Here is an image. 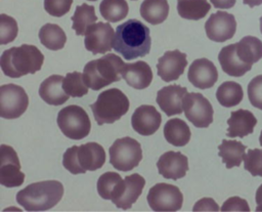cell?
Listing matches in <instances>:
<instances>
[{"label": "cell", "mask_w": 262, "mask_h": 212, "mask_svg": "<svg viewBox=\"0 0 262 212\" xmlns=\"http://www.w3.org/2000/svg\"><path fill=\"white\" fill-rule=\"evenodd\" d=\"M243 3L246 5H249L251 8L261 5L262 4V0H243Z\"/></svg>", "instance_id": "cell-44"}, {"label": "cell", "mask_w": 262, "mask_h": 212, "mask_svg": "<svg viewBox=\"0 0 262 212\" xmlns=\"http://www.w3.org/2000/svg\"><path fill=\"white\" fill-rule=\"evenodd\" d=\"M122 77L126 83L135 89H145L152 81V71L147 62L138 60L125 63Z\"/></svg>", "instance_id": "cell-20"}, {"label": "cell", "mask_w": 262, "mask_h": 212, "mask_svg": "<svg viewBox=\"0 0 262 212\" xmlns=\"http://www.w3.org/2000/svg\"><path fill=\"white\" fill-rule=\"evenodd\" d=\"M71 18L73 22L72 29L78 36L85 35L87 28L97 20L94 6L88 5L87 3L78 5Z\"/></svg>", "instance_id": "cell-33"}, {"label": "cell", "mask_w": 262, "mask_h": 212, "mask_svg": "<svg viewBox=\"0 0 262 212\" xmlns=\"http://www.w3.org/2000/svg\"><path fill=\"white\" fill-rule=\"evenodd\" d=\"M210 9L211 4L207 0H177L178 14L185 19H202Z\"/></svg>", "instance_id": "cell-31"}, {"label": "cell", "mask_w": 262, "mask_h": 212, "mask_svg": "<svg viewBox=\"0 0 262 212\" xmlns=\"http://www.w3.org/2000/svg\"><path fill=\"white\" fill-rule=\"evenodd\" d=\"M188 81L196 88L208 89L218 80V71L208 58H198L191 62L187 73Z\"/></svg>", "instance_id": "cell-16"}, {"label": "cell", "mask_w": 262, "mask_h": 212, "mask_svg": "<svg viewBox=\"0 0 262 212\" xmlns=\"http://www.w3.org/2000/svg\"><path fill=\"white\" fill-rule=\"evenodd\" d=\"M187 66L186 54L178 49L169 50L158 59L157 70L160 78L165 82L177 80Z\"/></svg>", "instance_id": "cell-15"}, {"label": "cell", "mask_w": 262, "mask_h": 212, "mask_svg": "<svg viewBox=\"0 0 262 212\" xmlns=\"http://www.w3.org/2000/svg\"><path fill=\"white\" fill-rule=\"evenodd\" d=\"M187 89L177 84L161 88L157 93V103L167 116L180 115L183 112V99Z\"/></svg>", "instance_id": "cell-18"}, {"label": "cell", "mask_w": 262, "mask_h": 212, "mask_svg": "<svg viewBox=\"0 0 262 212\" xmlns=\"http://www.w3.org/2000/svg\"><path fill=\"white\" fill-rule=\"evenodd\" d=\"M260 31H261V34H262V16L260 17Z\"/></svg>", "instance_id": "cell-46"}, {"label": "cell", "mask_w": 262, "mask_h": 212, "mask_svg": "<svg viewBox=\"0 0 262 212\" xmlns=\"http://www.w3.org/2000/svg\"><path fill=\"white\" fill-rule=\"evenodd\" d=\"M234 46L238 58L248 66L252 67L262 58V41L257 37L246 36L234 43Z\"/></svg>", "instance_id": "cell-25"}, {"label": "cell", "mask_w": 262, "mask_h": 212, "mask_svg": "<svg viewBox=\"0 0 262 212\" xmlns=\"http://www.w3.org/2000/svg\"><path fill=\"white\" fill-rule=\"evenodd\" d=\"M221 211L225 212V211H246L249 212L250 211V207L248 205V202L239 197H231L229 199H227L222 207H221Z\"/></svg>", "instance_id": "cell-40"}, {"label": "cell", "mask_w": 262, "mask_h": 212, "mask_svg": "<svg viewBox=\"0 0 262 212\" xmlns=\"http://www.w3.org/2000/svg\"><path fill=\"white\" fill-rule=\"evenodd\" d=\"M101 16L110 23H118L125 18L129 11L126 0H102L99 5Z\"/></svg>", "instance_id": "cell-34"}, {"label": "cell", "mask_w": 262, "mask_h": 212, "mask_svg": "<svg viewBox=\"0 0 262 212\" xmlns=\"http://www.w3.org/2000/svg\"><path fill=\"white\" fill-rule=\"evenodd\" d=\"M244 167L252 176L262 177V150H249L244 157Z\"/></svg>", "instance_id": "cell-37"}, {"label": "cell", "mask_w": 262, "mask_h": 212, "mask_svg": "<svg viewBox=\"0 0 262 212\" xmlns=\"http://www.w3.org/2000/svg\"><path fill=\"white\" fill-rule=\"evenodd\" d=\"M215 8L228 9L234 6L236 0H210Z\"/></svg>", "instance_id": "cell-42"}, {"label": "cell", "mask_w": 262, "mask_h": 212, "mask_svg": "<svg viewBox=\"0 0 262 212\" xmlns=\"http://www.w3.org/2000/svg\"><path fill=\"white\" fill-rule=\"evenodd\" d=\"M62 88L70 96L82 97L88 93L89 87L84 81L83 74L75 71L66 75L62 81Z\"/></svg>", "instance_id": "cell-35"}, {"label": "cell", "mask_w": 262, "mask_h": 212, "mask_svg": "<svg viewBox=\"0 0 262 212\" xmlns=\"http://www.w3.org/2000/svg\"><path fill=\"white\" fill-rule=\"evenodd\" d=\"M218 149L219 157H221L222 162L225 164V167L227 169H230L232 167L241 166V163L246 155L245 151L247 146L237 140L223 139Z\"/></svg>", "instance_id": "cell-28"}, {"label": "cell", "mask_w": 262, "mask_h": 212, "mask_svg": "<svg viewBox=\"0 0 262 212\" xmlns=\"http://www.w3.org/2000/svg\"><path fill=\"white\" fill-rule=\"evenodd\" d=\"M133 1H135V0H133Z\"/></svg>", "instance_id": "cell-48"}, {"label": "cell", "mask_w": 262, "mask_h": 212, "mask_svg": "<svg viewBox=\"0 0 262 212\" xmlns=\"http://www.w3.org/2000/svg\"><path fill=\"white\" fill-rule=\"evenodd\" d=\"M44 62V55L35 45L23 44L13 46L2 52L0 67L4 75L10 78H20L40 71Z\"/></svg>", "instance_id": "cell-2"}, {"label": "cell", "mask_w": 262, "mask_h": 212, "mask_svg": "<svg viewBox=\"0 0 262 212\" xmlns=\"http://www.w3.org/2000/svg\"><path fill=\"white\" fill-rule=\"evenodd\" d=\"M88 1H97V0H88Z\"/></svg>", "instance_id": "cell-47"}, {"label": "cell", "mask_w": 262, "mask_h": 212, "mask_svg": "<svg viewBox=\"0 0 262 212\" xmlns=\"http://www.w3.org/2000/svg\"><path fill=\"white\" fill-rule=\"evenodd\" d=\"M63 196V185L57 180H45L27 185L16 194V202L27 211H46Z\"/></svg>", "instance_id": "cell-3"}, {"label": "cell", "mask_w": 262, "mask_h": 212, "mask_svg": "<svg viewBox=\"0 0 262 212\" xmlns=\"http://www.w3.org/2000/svg\"><path fill=\"white\" fill-rule=\"evenodd\" d=\"M110 163L119 170L128 172L139 165L142 159L140 143L129 136L118 138L108 150Z\"/></svg>", "instance_id": "cell-8"}, {"label": "cell", "mask_w": 262, "mask_h": 212, "mask_svg": "<svg viewBox=\"0 0 262 212\" xmlns=\"http://www.w3.org/2000/svg\"><path fill=\"white\" fill-rule=\"evenodd\" d=\"M244 97L242 86L234 81L223 82L216 91V98L218 102L225 108H232L237 105Z\"/></svg>", "instance_id": "cell-32"}, {"label": "cell", "mask_w": 262, "mask_h": 212, "mask_svg": "<svg viewBox=\"0 0 262 212\" xmlns=\"http://www.w3.org/2000/svg\"><path fill=\"white\" fill-rule=\"evenodd\" d=\"M146 200L154 211H178L183 204V195L176 185L161 182L150 187Z\"/></svg>", "instance_id": "cell-9"}, {"label": "cell", "mask_w": 262, "mask_h": 212, "mask_svg": "<svg viewBox=\"0 0 262 212\" xmlns=\"http://www.w3.org/2000/svg\"><path fill=\"white\" fill-rule=\"evenodd\" d=\"M124 185V179L116 172H105L99 176L97 180V193L104 200H111L114 202L122 193Z\"/></svg>", "instance_id": "cell-27"}, {"label": "cell", "mask_w": 262, "mask_h": 212, "mask_svg": "<svg viewBox=\"0 0 262 212\" xmlns=\"http://www.w3.org/2000/svg\"><path fill=\"white\" fill-rule=\"evenodd\" d=\"M159 173L167 179L177 180L185 176L188 170L187 157L180 152L169 151L164 153L157 162Z\"/></svg>", "instance_id": "cell-19"}, {"label": "cell", "mask_w": 262, "mask_h": 212, "mask_svg": "<svg viewBox=\"0 0 262 212\" xmlns=\"http://www.w3.org/2000/svg\"><path fill=\"white\" fill-rule=\"evenodd\" d=\"M145 179L138 173L128 175L124 178V185L120 197L113 202L120 209L128 210L142 194Z\"/></svg>", "instance_id": "cell-22"}, {"label": "cell", "mask_w": 262, "mask_h": 212, "mask_svg": "<svg viewBox=\"0 0 262 212\" xmlns=\"http://www.w3.org/2000/svg\"><path fill=\"white\" fill-rule=\"evenodd\" d=\"M57 125L70 139L80 140L86 137L91 129V122L86 111L76 104L61 109L57 114Z\"/></svg>", "instance_id": "cell-7"}, {"label": "cell", "mask_w": 262, "mask_h": 212, "mask_svg": "<svg viewBox=\"0 0 262 212\" xmlns=\"http://www.w3.org/2000/svg\"><path fill=\"white\" fill-rule=\"evenodd\" d=\"M115 31L108 23L98 22L89 26L85 33L84 44L93 54H103L113 48Z\"/></svg>", "instance_id": "cell-13"}, {"label": "cell", "mask_w": 262, "mask_h": 212, "mask_svg": "<svg viewBox=\"0 0 262 212\" xmlns=\"http://www.w3.org/2000/svg\"><path fill=\"white\" fill-rule=\"evenodd\" d=\"M218 60L222 71L232 77H242L252 69L251 66L244 63L238 58L234 44L224 46L218 54Z\"/></svg>", "instance_id": "cell-24"}, {"label": "cell", "mask_w": 262, "mask_h": 212, "mask_svg": "<svg viewBox=\"0 0 262 212\" xmlns=\"http://www.w3.org/2000/svg\"><path fill=\"white\" fill-rule=\"evenodd\" d=\"M18 33V27L16 20L5 14H0V44L5 45L12 42Z\"/></svg>", "instance_id": "cell-36"}, {"label": "cell", "mask_w": 262, "mask_h": 212, "mask_svg": "<svg viewBox=\"0 0 262 212\" xmlns=\"http://www.w3.org/2000/svg\"><path fill=\"white\" fill-rule=\"evenodd\" d=\"M0 184L6 187L20 186L25 180V173L20 171V163L16 152L7 144H1Z\"/></svg>", "instance_id": "cell-12"}, {"label": "cell", "mask_w": 262, "mask_h": 212, "mask_svg": "<svg viewBox=\"0 0 262 212\" xmlns=\"http://www.w3.org/2000/svg\"><path fill=\"white\" fill-rule=\"evenodd\" d=\"M193 211H218V204L211 198H203L193 206Z\"/></svg>", "instance_id": "cell-41"}, {"label": "cell", "mask_w": 262, "mask_h": 212, "mask_svg": "<svg viewBox=\"0 0 262 212\" xmlns=\"http://www.w3.org/2000/svg\"><path fill=\"white\" fill-rule=\"evenodd\" d=\"M259 141H260V145L262 146V130H261V133H260V136H259Z\"/></svg>", "instance_id": "cell-45"}, {"label": "cell", "mask_w": 262, "mask_h": 212, "mask_svg": "<svg viewBox=\"0 0 262 212\" xmlns=\"http://www.w3.org/2000/svg\"><path fill=\"white\" fill-rule=\"evenodd\" d=\"M165 139L174 146H184L190 140L191 132L188 125L181 119L173 118L164 126Z\"/></svg>", "instance_id": "cell-26"}, {"label": "cell", "mask_w": 262, "mask_h": 212, "mask_svg": "<svg viewBox=\"0 0 262 212\" xmlns=\"http://www.w3.org/2000/svg\"><path fill=\"white\" fill-rule=\"evenodd\" d=\"M105 162V152L97 142H87L69 147L62 157L63 167L72 174L100 169Z\"/></svg>", "instance_id": "cell-5"}, {"label": "cell", "mask_w": 262, "mask_h": 212, "mask_svg": "<svg viewBox=\"0 0 262 212\" xmlns=\"http://www.w3.org/2000/svg\"><path fill=\"white\" fill-rule=\"evenodd\" d=\"M150 46L149 29L140 20L131 18L117 27L113 48L123 58L130 60L143 57L149 53Z\"/></svg>", "instance_id": "cell-1"}, {"label": "cell", "mask_w": 262, "mask_h": 212, "mask_svg": "<svg viewBox=\"0 0 262 212\" xmlns=\"http://www.w3.org/2000/svg\"><path fill=\"white\" fill-rule=\"evenodd\" d=\"M29 105V97L21 86L5 84L0 87V116L3 119L20 117Z\"/></svg>", "instance_id": "cell-10"}, {"label": "cell", "mask_w": 262, "mask_h": 212, "mask_svg": "<svg viewBox=\"0 0 262 212\" xmlns=\"http://www.w3.org/2000/svg\"><path fill=\"white\" fill-rule=\"evenodd\" d=\"M38 35L41 44L49 50L62 49L67 42L66 33L56 24H45L39 30Z\"/></svg>", "instance_id": "cell-30"}, {"label": "cell", "mask_w": 262, "mask_h": 212, "mask_svg": "<svg viewBox=\"0 0 262 212\" xmlns=\"http://www.w3.org/2000/svg\"><path fill=\"white\" fill-rule=\"evenodd\" d=\"M73 4V0H44V9L52 16L60 17L68 13Z\"/></svg>", "instance_id": "cell-39"}, {"label": "cell", "mask_w": 262, "mask_h": 212, "mask_svg": "<svg viewBox=\"0 0 262 212\" xmlns=\"http://www.w3.org/2000/svg\"><path fill=\"white\" fill-rule=\"evenodd\" d=\"M162 123V116L154 105L142 104L138 107L132 117V128L140 135H152Z\"/></svg>", "instance_id": "cell-17"}, {"label": "cell", "mask_w": 262, "mask_h": 212, "mask_svg": "<svg viewBox=\"0 0 262 212\" xmlns=\"http://www.w3.org/2000/svg\"><path fill=\"white\" fill-rule=\"evenodd\" d=\"M228 129L226 135L228 137H245L254 131L257 119L254 114L248 110L239 109L230 113L227 120Z\"/></svg>", "instance_id": "cell-21"}, {"label": "cell", "mask_w": 262, "mask_h": 212, "mask_svg": "<svg viewBox=\"0 0 262 212\" xmlns=\"http://www.w3.org/2000/svg\"><path fill=\"white\" fill-rule=\"evenodd\" d=\"M128 97L118 88L102 91L90 108L98 125L112 124L122 118L129 110Z\"/></svg>", "instance_id": "cell-6"}, {"label": "cell", "mask_w": 262, "mask_h": 212, "mask_svg": "<svg viewBox=\"0 0 262 212\" xmlns=\"http://www.w3.org/2000/svg\"><path fill=\"white\" fill-rule=\"evenodd\" d=\"M256 211H262V184L258 187L256 192Z\"/></svg>", "instance_id": "cell-43"}, {"label": "cell", "mask_w": 262, "mask_h": 212, "mask_svg": "<svg viewBox=\"0 0 262 212\" xmlns=\"http://www.w3.org/2000/svg\"><path fill=\"white\" fill-rule=\"evenodd\" d=\"M248 97L254 108L262 110V75L254 77L248 84Z\"/></svg>", "instance_id": "cell-38"}, {"label": "cell", "mask_w": 262, "mask_h": 212, "mask_svg": "<svg viewBox=\"0 0 262 212\" xmlns=\"http://www.w3.org/2000/svg\"><path fill=\"white\" fill-rule=\"evenodd\" d=\"M183 111L186 119L198 128H207L213 122V107L202 93H186L183 99Z\"/></svg>", "instance_id": "cell-11"}, {"label": "cell", "mask_w": 262, "mask_h": 212, "mask_svg": "<svg viewBox=\"0 0 262 212\" xmlns=\"http://www.w3.org/2000/svg\"><path fill=\"white\" fill-rule=\"evenodd\" d=\"M63 77L60 75H51L47 77L39 87V95L46 103L50 105H61L69 100L70 95L62 88Z\"/></svg>", "instance_id": "cell-23"}, {"label": "cell", "mask_w": 262, "mask_h": 212, "mask_svg": "<svg viewBox=\"0 0 262 212\" xmlns=\"http://www.w3.org/2000/svg\"><path fill=\"white\" fill-rule=\"evenodd\" d=\"M169 14L167 0H144L140 5L141 17L151 25L162 24Z\"/></svg>", "instance_id": "cell-29"}, {"label": "cell", "mask_w": 262, "mask_h": 212, "mask_svg": "<svg viewBox=\"0 0 262 212\" xmlns=\"http://www.w3.org/2000/svg\"><path fill=\"white\" fill-rule=\"evenodd\" d=\"M207 37L214 42H225L231 39L236 31V20L233 14L226 11L212 13L205 24Z\"/></svg>", "instance_id": "cell-14"}, {"label": "cell", "mask_w": 262, "mask_h": 212, "mask_svg": "<svg viewBox=\"0 0 262 212\" xmlns=\"http://www.w3.org/2000/svg\"><path fill=\"white\" fill-rule=\"evenodd\" d=\"M125 62L114 54L107 53L100 58L88 61L83 70V78L86 85L92 90H99L122 78Z\"/></svg>", "instance_id": "cell-4"}]
</instances>
